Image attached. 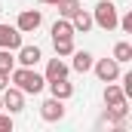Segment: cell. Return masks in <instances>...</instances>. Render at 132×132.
<instances>
[{"label": "cell", "instance_id": "obj_1", "mask_svg": "<svg viewBox=\"0 0 132 132\" xmlns=\"http://www.w3.org/2000/svg\"><path fill=\"white\" fill-rule=\"evenodd\" d=\"M9 83H12V86H19L25 95H37V92H43V89H46V77H43V74H37L34 68H22V65L9 71Z\"/></svg>", "mask_w": 132, "mask_h": 132}, {"label": "cell", "instance_id": "obj_2", "mask_svg": "<svg viewBox=\"0 0 132 132\" xmlns=\"http://www.w3.org/2000/svg\"><path fill=\"white\" fill-rule=\"evenodd\" d=\"M120 22V12L111 0H98V6L92 9V25H98L101 31H114Z\"/></svg>", "mask_w": 132, "mask_h": 132}, {"label": "cell", "instance_id": "obj_3", "mask_svg": "<svg viewBox=\"0 0 132 132\" xmlns=\"http://www.w3.org/2000/svg\"><path fill=\"white\" fill-rule=\"evenodd\" d=\"M92 71L101 83H111V80L120 77V62L117 59H98V62H92Z\"/></svg>", "mask_w": 132, "mask_h": 132}, {"label": "cell", "instance_id": "obj_4", "mask_svg": "<svg viewBox=\"0 0 132 132\" xmlns=\"http://www.w3.org/2000/svg\"><path fill=\"white\" fill-rule=\"evenodd\" d=\"M0 95H3V108H6L9 114H22V111H25V92H22L19 86H6Z\"/></svg>", "mask_w": 132, "mask_h": 132}, {"label": "cell", "instance_id": "obj_5", "mask_svg": "<svg viewBox=\"0 0 132 132\" xmlns=\"http://www.w3.org/2000/svg\"><path fill=\"white\" fill-rule=\"evenodd\" d=\"M40 117H43L46 123H59V120L65 117V101H62V98H52V95H49V98L40 104Z\"/></svg>", "mask_w": 132, "mask_h": 132}, {"label": "cell", "instance_id": "obj_6", "mask_svg": "<svg viewBox=\"0 0 132 132\" xmlns=\"http://www.w3.org/2000/svg\"><path fill=\"white\" fill-rule=\"evenodd\" d=\"M40 25H43V15H40V9H25V12H19V22H15V28H19L22 34H34Z\"/></svg>", "mask_w": 132, "mask_h": 132}, {"label": "cell", "instance_id": "obj_7", "mask_svg": "<svg viewBox=\"0 0 132 132\" xmlns=\"http://www.w3.org/2000/svg\"><path fill=\"white\" fill-rule=\"evenodd\" d=\"M22 46V31L15 28V25H3L0 22V49H19Z\"/></svg>", "mask_w": 132, "mask_h": 132}, {"label": "cell", "instance_id": "obj_8", "mask_svg": "<svg viewBox=\"0 0 132 132\" xmlns=\"http://www.w3.org/2000/svg\"><path fill=\"white\" fill-rule=\"evenodd\" d=\"M46 86H49V95H52V98L68 101L71 95H74V83H68V77H59V80H46Z\"/></svg>", "mask_w": 132, "mask_h": 132}, {"label": "cell", "instance_id": "obj_9", "mask_svg": "<svg viewBox=\"0 0 132 132\" xmlns=\"http://www.w3.org/2000/svg\"><path fill=\"white\" fill-rule=\"evenodd\" d=\"M15 52H19V55H15V62H19L22 68H34L37 62H40V59H43L40 46H25V43H22V46H19Z\"/></svg>", "mask_w": 132, "mask_h": 132}, {"label": "cell", "instance_id": "obj_10", "mask_svg": "<svg viewBox=\"0 0 132 132\" xmlns=\"http://www.w3.org/2000/svg\"><path fill=\"white\" fill-rule=\"evenodd\" d=\"M71 55H74L71 68H74L77 74H86V71H92V62H95V59H92V52H86V49H74Z\"/></svg>", "mask_w": 132, "mask_h": 132}, {"label": "cell", "instance_id": "obj_11", "mask_svg": "<svg viewBox=\"0 0 132 132\" xmlns=\"http://www.w3.org/2000/svg\"><path fill=\"white\" fill-rule=\"evenodd\" d=\"M71 25H74V34H86V31H92V12L77 9V12L71 15Z\"/></svg>", "mask_w": 132, "mask_h": 132}, {"label": "cell", "instance_id": "obj_12", "mask_svg": "<svg viewBox=\"0 0 132 132\" xmlns=\"http://www.w3.org/2000/svg\"><path fill=\"white\" fill-rule=\"evenodd\" d=\"M68 74H71V68L55 55V59L46 62V74H43V77H46V80H59V77H68Z\"/></svg>", "mask_w": 132, "mask_h": 132}, {"label": "cell", "instance_id": "obj_13", "mask_svg": "<svg viewBox=\"0 0 132 132\" xmlns=\"http://www.w3.org/2000/svg\"><path fill=\"white\" fill-rule=\"evenodd\" d=\"M123 101H126V92H123V86H117V83L111 80V83L104 86V104H108V108H114V104H123Z\"/></svg>", "mask_w": 132, "mask_h": 132}, {"label": "cell", "instance_id": "obj_14", "mask_svg": "<svg viewBox=\"0 0 132 132\" xmlns=\"http://www.w3.org/2000/svg\"><path fill=\"white\" fill-rule=\"evenodd\" d=\"M52 46H55V55L65 59L74 52V37H52Z\"/></svg>", "mask_w": 132, "mask_h": 132}, {"label": "cell", "instance_id": "obj_15", "mask_svg": "<svg viewBox=\"0 0 132 132\" xmlns=\"http://www.w3.org/2000/svg\"><path fill=\"white\" fill-rule=\"evenodd\" d=\"M111 59H117L120 65H126V62H132V43H126V40L114 43V55H111Z\"/></svg>", "mask_w": 132, "mask_h": 132}, {"label": "cell", "instance_id": "obj_16", "mask_svg": "<svg viewBox=\"0 0 132 132\" xmlns=\"http://www.w3.org/2000/svg\"><path fill=\"white\" fill-rule=\"evenodd\" d=\"M55 6H59V15H62V19H71L77 9H83L80 0H55Z\"/></svg>", "mask_w": 132, "mask_h": 132}, {"label": "cell", "instance_id": "obj_17", "mask_svg": "<svg viewBox=\"0 0 132 132\" xmlns=\"http://www.w3.org/2000/svg\"><path fill=\"white\" fill-rule=\"evenodd\" d=\"M52 37H74V25H71V19H59V22L52 25Z\"/></svg>", "mask_w": 132, "mask_h": 132}, {"label": "cell", "instance_id": "obj_18", "mask_svg": "<svg viewBox=\"0 0 132 132\" xmlns=\"http://www.w3.org/2000/svg\"><path fill=\"white\" fill-rule=\"evenodd\" d=\"M15 68V59H12V49H0V71H12Z\"/></svg>", "mask_w": 132, "mask_h": 132}, {"label": "cell", "instance_id": "obj_19", "mask_svg": "<svg viewBox=\"0 0 132 132\" xmlns=\"http://www.w3.org/2000/svg\"><path fill=\"white\" fill-rule=\"evenodd\" d=\"M117 28H123L126 34H132V12H126V15H120V22H117Z\"/></svg>", "mask_w": 132, "mask_h": 132}, {"label": "cell", "instance_id": "obj_20", "mask_svg": "<svg viewBox=\"0 0 132 132\" xmlns=\"http://www.w3.org/2000/svg\"><path fill=\"white\" fill-rule=\"evenodd\" d=\"M12 129V114H3L0 111V132H9Z\"/></svg>", "mask_w": 132, "mask_h": 132}, {"label": "cell", "instance_id": "obj_21", "mask_svg": "<svg viewBox=\"0 0 132 132\" xmlns=\"http://www.w3.org/2000/svg\"><path fill=\"white\" fill-rule=\"evenodd\" d=\"M123 92H126V98L132 95V74H123Z\"/></svg>", "mask_w": 132, "mask_h": 132}, {"label": "cell", "instance_id": "obj_22", "mask_svg": "<svg viewBox=\"0 0 132 132\" xmlns=\"http://www.w3.org/2000/svg\"><path fill=\"white\" fill-rule=\"evenodd\" d=\"M6 86H9V74H6V71H0V92H3Z\"/></svg>", "mask_w": 132, "mask_h": 132}, {"label": "cell", "instance_id": "obj_23", "mask_svg": "<svg viewBox=\"0 0 132 132\" xmlns=\"http://www.w3.org/2000/svg\"><path fill=\"white\" fill-rule=\"evenodd\" d=\"M40 3H52V6H55V0H40Z\"/></svg>", "mask_w": 132, "mask_h": 132}, {"label": "cell", "instance_id": "obj_24", "mask_svg": "<svg viewBox=\"0 0 132 132\" xmlns=\"http://www.w3.org/2000/svg\"><path fill=\"white\" fill-rule=\"evenodd\" d=\"M0 111H3V95H0Z\"/></svg>", "mask_w": 132, "mask_h": 132}]
</instances>
